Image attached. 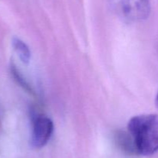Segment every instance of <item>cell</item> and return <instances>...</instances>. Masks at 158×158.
I'll return each instance as SVG.
<instances>
[{
    "instance_id": "obj_4",
    "label": "cell",
    "mask_w": 158,
    "mask_h": 158,
    "mask_svg": "<svg viewBox=\"0 0 158 158\" xmlns=\"http://www.w3.org/2000/svg\"><path fill=\"white\" fill-rule=\"evenodd\" d=\"M12 46L18 54L20 60L24 64H28L31 58V52L29 46L20 39L14 37L12 39Z\"/></svg>"
},
{
    "instance_id": "obj_6",
    "label": "cell",
    "mask_w": 158,
    "mask_h": 158,
    "mask_svg": "<svg viewBox=\"0 0 158 158\" xmlns=\"http://www.w3.org/2000/svg\"><path fill=\"white\" fill-rule=\"evenodd\" d=\"M155 102H156V105H157V108H158V92H157V96H156Z\"/></svg>"
},
{
    "instance_id": "obj_2",
    "label": "cell",
    "mask_w": 158,
    "mask_h": 158,
    "mask_svg": "<svg viewBox=\"0 0 158 158\" xmlns=\"http://www.w3.org/2000/svg\"><path fill=\"white\" fill-rule=\"evenodd\" d=\"M120 16L129 21H142L151 13L150 0H108Z\"/></svg>"
},
{
    "instance_id": "obj_1",
    "label": "cell",
    "mask_w": 158,
    "mask_h": 158,
    "mask_svg": "<svg viewBox=\"0 0 158 158\" xmlns=\"http://www.w3.org/2000/svg\"><path fill=\"white\" fill-rule=\"evenodd\" d=\"M127 128L137 153L148 156L158 151V115L134 116L128 122Z\"/></svg>"
},
{
    "instance_id": "obj_5",
    "label": "cell",
    "mask_w": 158,
    "mask_h": 158,
    "mask_svg": "<svg viewBox=\"0 0 158 158\" xmlns=\"http://www.w3.org/2000/svg\"><path fill=\"white\" fill-rule=\"evenodd\" d=\"M10 70L12 76H13L15 80L17 81V83H18L19 85H20V86L23 87L25 90L29 91V92H32V88H31V87L28 85L26 81L23 78V77L22 76V74H20V72L19 71V70L17 69L16 67H15V65L14 64H11Z\"/></svg>"
},
{
    "instance_id": "obj_3",
    "label": "cell",
    "mask_w": 158,
    "mask_h": 158,
    "mask_svg": "<svg viewBox=\"0 0 158 158\" xmlns=\"http://www.w3.org/2000/svg\"><path fill=\"white\" fill-rule=\"evenodd\" d=\"M53 132V122L46 116H37L32 123L31 143L35 148H42L50 139Z\"/></svg>"
}]
</instances>
